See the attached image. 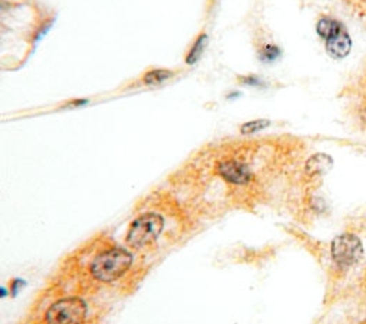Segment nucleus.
I'll list each match as a JSON object with an SVG mask.
<instances>
[{
    "instance_id": "obj_1",
    "label": "nucleus",
    "mask_w": 366,
    "mask_h": 324,
    "mask_svg": "<svg viewBox=\"0 0 366 324\" xmlns=\"http://www.w3.org/2000/svg\"><path fill=\"white\" fill-rule=\"evenodd\" d=\"M134 257L123 248H113L97 254L90 263V275L102 283H112L122 276L132 266Z\"/></svg>"
},
{
    "instance_id": "obj_2",
    "label": "nucleus",
    "mask_w": 366,
    "mask_h": 324,
    "mask_svg": "<svg viewBox=\"0 0 366 324\" xmlns=\"http://www.w3.org/2000/svg\"><path fill=\"white\" fill-rule=\"evenodd\" d=\"M165 229V219L158 213H145L130 225L126 234V245L142 249L158 240Z\"/></svg>"
},
{
    "instance_id": "obj_3",
    "label": "nucleus",
    "mask_w": 366,
    "mask_h": 324,
    "mask_svg": "<svg viewBox=\"0 0 366 324\" xmlns=\"http://www.w3.org/2000/svg\"><path fill=\"white\" fill-rule=\"evenodd\" d=\"M88 316L86 303L79 297H65L51 305L45 313L47 324H83Z\"/></svg>"
},
{
    "instance_id": "obj_4",
    "label": "nucleus",
    "mask_w": 366,
    "mask_h": 324,
    "mask_svg": "<svg viewBox=\"0 0 366 324\" xmlns=\"http://www.w3.org/2000/svg\"><path fill=\"white\" fill-rule=\"evenodd\" d=\"M331 254L333 261L342 268L355 266L363 256L360 240L355 234H339L331 245Z\"/></svg>"
},
{
    "instance_id": "obj_5",
    "label": "nucleus",
    "mask_w": 366,
    "mask_h": 324,
    "mask_svg": "<svg viewBox=\"0 0 366 324\" xmlns=\"http://www.w3.org/2000/svg\"><path fill=\"white\" fill-rule=\"evenodd\" d=\"M216 173L230 184L244 186L252 180L249 168L238 160H222L216 166Z\"/></svg>"
},
{
    "instance_id": "obj_6",
    "label": "nucleus",
    "mask_w": 366,
    "mask_h": 324,
    "mask_svg": "<svg viewBox=\"0 0 366 324\" xmlns=\"http://www.w3.org/2000/svg\"><path fill=\"white\" fill-rule=\"evenodd\" d=\"M325 47L328 55L333 59H344L349 55L352 49V39L344 24L325 40Z\"/></svg>"
},
{
    "instance_id": "obj_7",
    "label": "nucleus",
    "mask_w": 366,
    "mask_h": 324,
    "mask_svg": "<svg viewBox=\"0 0 366 324\" xmlns=\"http://www.w3.org/2000/svg\"><path fill=\"white\" fill-rule=\"evenodd\" d=\"M332 166V159L326 154H315L306 161V173L310 176H318L328 172Z\"/></svg>"
},
{
    "instance_id": "obj_8",
    "label": "nucleus",
    "mask_w": 366,
    "mask_h": 324,
    "mask_svg": "<svg viewBox=\"0 0 366 324\" xmlns=\"http://www.w3.org/2000/svg\"><path fill=\"white\" fill-rule=\"evenodd\" d=\"M173 76H175V72L170 69H162V67L150 69L143 74L142 82L145 86H159L168 82V80H170Z\"/></svg>"
},
{
    "instance_id": "obj_9",
    "label": "nucleus",
    "mask_w": 366,
    "mask_h": 324,
    "mask_svg": "<svg viewBox=\"0 0 366 324\" xmlns=\"http://www.w3.org/2000/svg\"><path fill=\"white\" fill-rule=\"evenodd\" d=\"M206 46H207V35H206V33H200V35L195 39V42L192 43L189 51L186 53L185 63L189 65V66L196 65V63L200 60V58H202V55H203V51H205Z\"/></svg>"
},
{
    "instance_id": "obj_10",
    "label": "nucleus",
    "mask_w": 366,
    "mask_h": 324,
    "mask_svg": "<svg viewBox=\"0 0 366 324\" xmlns=\"http://www.w3.org/2000/svg\"><path fill=\"white\" fill-rule=\"evenodd\" d=\"M341 26H342V23L339 20L325 16V17H321L317 23V33L321 39L326 40L335 31L341 28Z\"/></svg>"
},
{
    "instance_id": "obj_11",
    "label": "nucleus",
    "mask_w": 366,
    "mask_h": 324,
    "mask_svg": "<svg viewBox=\"0 0 366 324\" xmlns=\"http://www.w3.org/2000/svg\"><path fill=\"white\" fill-rule=\"evenodd\" d=\"M280 55H282L280 47L273 44V43H266L259 50V59L265 63L275 62L276 59H279Z\"/></svg>"
},
{
    "instance_id": "obj_12",
    "label": "nucleus",
    "mask_w": 366,
    "mask_h": 324,
    "mask_svg": "<svg viewBox=\"0 0 366 324\" xmlns=\"http://www.w3.org/2000/svg\"><path fill=\"white\" fill-rule=\"evenodd\" d=\"M271 126V122L266 119H257V120H252V122H246L242 124L241 127V133L242 134H253L257 133L260 130H264L266 127Z\"/></svg>"
},
{
    "instance_id": "obj_13",
    "label": "nucleus",
    "mask_w": 366,
    "mask_h": 324,
    "mask_svg": "<svg viewBox=\"0 0 366 324\" xmlns=\"http://www.w3.org/2000/svg\"><path fill=\"white\" fill-rule=\"evenodd\" d=\"M241 82L246 86H262V79H259L257 76H244L241 77Z\"/></svg>"
},
{
    "instance_id": "obj_14",
    "label": "nucleus",
    "mask_w": 366,
    "mask_h": 324,
    "mask_svg": "<svg viewBox=\"0 0 366 324\" xmlns=\"http://www.w3.org/2000/svg\"><path fill=\"white\" fill-rule=\"evenodd\" d=\"M24 286H26V282L23 279H13L9 284V291H12V295L15 297Z\"/></svg>"
},
{
    "instance_id": "obj_15",
    "label": "nucleus",
    "mask_w": 366,
    "mask_h": 324,
    "mask_svg": "<svg viewBox=\"0 0 366 324\" xmlns=\"http://www.w3.org/2000/svg\"><path fill=\"white\" fill-rule=\"evenodd\" d=\"M9 294V290L8 289H5V287H2V286H0V299H3V297H6Z\"/></svg>"
}]
</instances>
